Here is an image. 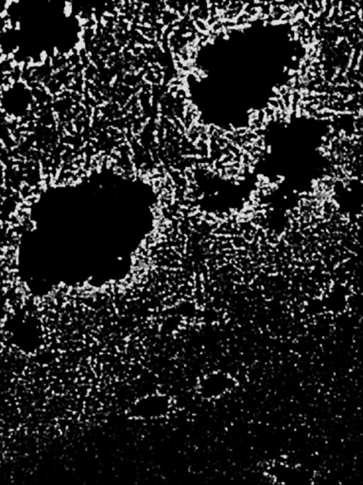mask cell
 <instances>
[{"label": "cell", "instance_id": "obj_1", "mask_svg": "<svg viewBox=\"0 0 363 485\" xmlns=\"http://www.w3.org/2000/svg\"><path fill=\"white\" fill-rule=\"evenodd\" d=\"M232 388V379L223 373H215L207 376L201 389L205 398H216L225 394Z\"/></svg>", "mask_w": 363, "mask_h": 485}]
</instances>
